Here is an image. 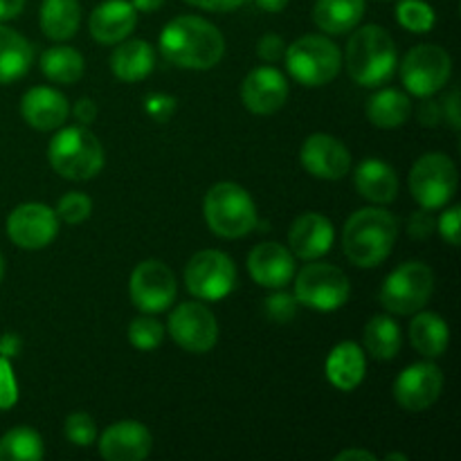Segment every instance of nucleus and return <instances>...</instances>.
I'll return each mask as SVG.
<instances>
[{
  "label": "nucleus",
  "mask_w": 461,
  "mask_h": 461,
  "mask_svg": "<svg viewBox=\"0 0 461 461\" xmlns=\"http://www.w3.org/2000/svg\"><path fill=\"white\" fill-rule=\"evenodd\" d=\"M131 5L135 7V12H144V14H151L156 9H160L165 5V0H131Z\"/></svg>",
  "instance_id": "obj_52"
},
{
  "label": "nucleus",
  "mask_w": 461,
  "mask_h": 461,
  "mask_svg": "<svg viewBox=\"0 0 461 461\" xmlns=\"http://www.w3.org/2000/svg\"><path fill=\"white\" fill-rule=\"evenodd\" d=\"M54 212H57L59 221H63V223L79 225L93 214V201L81 192H68L66 196L59 198V205Z\"/></svg>",
  "instance_id": "obj_36"
},
{
  "label": "nucleus",
  "mask_w": 461,
  "mask_h": 461,
  "mask_svg": "<svg viewBox=\"0 0 461 461\" xmlns=\"http://www.w3.org/2000/svg\"><path fill=\"white\" fill-rule=\"evenodd\" d=\"M385 461H408V455L403 453H387Z\"/></svg>",
  "instance_id": "obj_53"
},
{
  "label": "nucleus",
  "mask_w": 461,
  "mask_h": 461,
  "mask_svg": "<svg viewBox=\"0 0 461 461\" xmlns=\"http://www.w3.org/2000/svg\"><path fill=\"white\" fill-rule=\"evenodd\" d=\"M43 455V439L34 428L18 426L0 437V461H39Z\"/></svg>",
  "instance_id": "obj_33"
},
{
  "label": "nucleus",
  "mask_w": 461,
  "mask_h": 461,
  "mask_svg": "<svg viewBox=\"0 0 461 461\" xmlns=\"http://www.w3.org/2000/svg\"><path fill=\"white\" fill-rule=\"evenodd\" d=\"M205 223L216 237L241 239L257 228V205L237 183H216L203 201Z\"/></svg>",
  "instance_id": "obj_5"
},
{
  "label": "nucleus",
  "mask_w": 461,
  "mask_h": 461,
  "mask_svg": "<svg viewBox=\"0 0 461 461\" xmlns=\"http://www.w3.org/2000/svg\"><path fill=\"white\" fill-rule=\"evenodd\" d=\"M297 304L313 311H336L349 302V277L338 266L309 264L295 275Z\"/></svg>",
  "instance_id": "obj_9"
},
{
  "label": "nucleus",
  "mask_w": 461,
  "mask_h": 461,
  "mask_svg": "<svg viewBox=\"0 0 461 461\" xmlns=\"http://www.w3.org/2000/svg\"><path fill=\"white\" fill-rule=\"evenodd\" d=\"M300 160L302 167L320 180H340L351 169L349 149L329 133L309 135L302 144Z\"/></svg>",
  "instance_id": "obj_16"
},
{
  "label": "nucleus",
  "mask_w": 461,
  "mask_h": 461,
  "mask_svg": "<svg viewBox=\"0 0 461 461\" xmlns=\"http://www.w3.org/2000/svg\"><path fill=\"white\" fill-rule=\"evenodd\" d=\"M365 349L372 358L376 360H392L396 358V354L401 351V345H403V333H401V327L396 324L394 318L385 313H378L365 324L363 331Z\"/></svg>",
  "instance_id": "obj_31"
},
{
  "label": "nucleus",
  "mask_w": 461,
  "mask_h": 461,
  "mask_svg": "<svg viewBox=\"0 0 461 461\" xmlns=\"http://www.w3.org/2000/svg\"><path fill=\"white\" fill-rule=\"evenodd\" d=\"M192 7L205 9V12H216V14H225V12H234V9L241 7L246 0H185Z\"/></svg>",
  "instance_id": "obj_46"
},
{
  "label": "nucleus",
  "mask_w": 461,
  "mask_h": 461,
  "mask_svg": "<svg viewBox=\"0 0 461 461\" xmlns=\"http://www.w3.org/2000/svg\"><path fill=\"white\" fill-rule=\"evenodd\" d=\"M255 3L261 12L268 14H279L288 7V0H255Z\"/></svg>",
  "instance_id": "obj_51"
},
{
  "label": "nucleus",
  "mask_w": 461,
  "mask_h": 461,
  "mask_svg": "<svg viewBox=\"0 0 461 461\" xmlns=\"http://www.w3.org/2000/svg\"><path fill=\"white\" fill-rule=\"evenodd\" d=\"M376 461V455L369 453V450H360V448H349L342 450L340 455H336V461Z\"/></svg>",
  "instance_id": "obj_50"
},
{
  "label": "nucleus",
  "mask_w": 461,
  "mask_h": 461,
  "mask_svg": "<svg viewBox=\"0 0 461 461\" xmlns=\"http://www.w3.org/2000/svg\"><path fill=\"white\" fill-rule=\"evenodd\" d=\"M153 66H156V52L153 45L144 39H124L111 54L113 75L126 84L147 79L153 72Z\"/></svg>",
  "instance_id": "obj_25"
},
{
  "label": "nucleus",
  "mask_w": 461,
  "mask_h": 461,
  "mask_svg": "<svg viewBox=\"0 0 461 461\" xmlns=\"http://www.w3.org/2000/svg\"><path fill=\"white\" fill-rule=\"evenodd\" d=\"M41 32L52 41H70L81 25L79 0H43Z\"/></svg>",
  "instance_id": "obj_29"
},
{
  "label": "nucleus",
  "mask_w": 461,
  "mask_h": 461,
  "mask_svg": "<svg viewBox=\"0 0 461 461\" xmlns=\"http://www.w3.org/2000/svg\"><path fill=\"white\" fill-rule=\"evenodd\" d=\"M288 99V81L277 68L259 66L241 84V102L255 115H273Z\"/></svg>",
  "instance_id": "obj_17"
},
{
  "label": "nucleus",
  "mask_w": 461,
  "mask_h": 461,
  "mask_svg": "<svg viewBox=\"0 0 461 461\" xmlns=\"http://www.w3.org/2000/svg\"><path fill=\"white\" fill-rule=\"evenodd\" d=\"M288 246L295 257L304 261H318L333 246V223L318 212L297 216L288 232Z\"/></svg>",
  "instance_id": "obj_20"
},
{
  "label": "nucleus",
  "mask_w": 461,
  "mask_h": 461,
  "mask_svg": "<svg viewBox=\"0 0 461 461\" xmlns=\"http://www.w3.org/2000/svg\"><path fill=\"white\" fill-rule=\"evenodd\" d=\"M129 293L133 306L142 313H162L174 304L178 284L174 270L165 261L147 259L131 273Z\"/></svg>",
  "instance_id": "obj_12"
},
{
  "label": "nucleus",
  "mask_w": 461,
  "mask_h": 461,
  "mask_svg": "<svg viewBox=\"0 0 461 461\" xmlns=\"http://www.w3.org/2000/svg\"><path fill=\"white\" fill-rule=\"evenodd\" d=\"M444 120L448 122L450 129L459 131L461 129V113H459V88H453L448 95H446L444 104Z\"/></svg>",
  "instance_id": "obj_45"
},
{
  "label": "nucleus",
  "mask_w": 461,
  "mask_h": 461,
  "mask_svg": "<svg viewBox=\"0 0 461 461\" xmlns=\"http://www.w3.org/2000/svg\"><path fill=\"white\" fill-rule=\"evenodd\" d=\"M408 232L412 239H419V241H423V239H430L432 234L437 232V221L435 216L430 214V210H417L412 216H410L408 221Z\"/></svg>",
  "instance_id": "obj_42"
},
{
  "label": "nucleus",
  "mask_w": 461,
  "mask_h": 461,
  "mask_svg": "<svg viewBox=\"0 0 461 461\" xmlns=\"http://www.w3.org/2000/svg\"><path fill=\"white\" fill-rule=\"evenodd\" d=\"M162 340H165V327L156 318H151V313L140 315L129 324V342L135 349L151 351L160 347Z\"/></svg>",
  "instance_id": "obj_35"
},
{
  "label": "nucleus",
  "mask_w": 461,
  "mask_h": 461,
  "mask_svg": "<svg viewBox=\"0 0 461 461\" xmlns=\"http://www.w3.org/2000/svg\"><path fill=\"white\" fill-rule=\"evenodd\" d=\"M284 52H286V43L277 34H264L257 43V54L266 63H277L284 57Z\"/></svg>",
  "instance_id": "obj_43"
},
{
  "label": "nucleus",
  "mask_w": 461,
  "mask_h": 461,
  "mask_svg": "<svg viewBox=\"0 0 461 461\" xmlns=\"http://www.w3.org/2000/svg\"><path fill=\"white\" fill-rule=\"evenodd\" d=\"M396 45L381 25H365L351 34L345 52V66L351 79L363 88H378L394 77Z\"/></svg>",
  "instance_id": "obj_3"
},
{
  "label": "nucleus",
  "mask_w": 461,
  "mask_h": 461,
  "mask_svg": "<svg viewBox=\"0 0 461 461\" xmlns=\"http://www.w3.org/2000/svg\"><path fill=\"white\" fill-rule=\"evenodd\" d=\"M435 291V273L423 261H405L383 282L378 300L394 315H412L430 302Z\"/></svg>",
  "instance_id": "obj_7"
},
{
  "label": "nucleus",
  "mask_w": 461,
  "mask_h": 461,
  "mask_svg": "<svg viewBox=\"0 0 461 461\" xmlns=\"http://www.w3.org/2000/svg\"><path fill=\"white\" fill-rule=\"evenodd\" d=\"M248 270L255 284L277 291L295 277V255L282 243H259L248 257Z\"/></svg>",
  "instance_id": "obj_19"
},
{
  "label": "nucleus",
  "mask_w": 461,
  "mask_h": 461,
  "mask_svg": "<svg viewBox=\"0 0 461 461\" xmlns=\"http://www.w3.org/2000/svg\"><path fill=\"white\" fill-rule=\"evenodd\" d=\"M167 333L180 349L189 354H205L219 340V322L201 302H183L169 315Z\"/></svg>",
  "instance_id": "obj_13"
},
{
  "label": "nucleus",
  "mask_w": 461,
  "mask_h": 461,
  "mask_svg": "<svg viewBox=\"0 0 461 461\" xmlns=\"http://www.w3.org/2000/svg\"><path fill=\"white\" fill-rule=\"evenodd\" d=\"M59 216L43 203H23L7 216V234L23 250H43L57 239Z\"/></svg>",
  "instance_id": "obj_14"
},
{
  "label": "nucleus",
  "mask_w": 461,
  "mask_h": 461,
  "mask_svg": "<svg viewBox=\"0 0 461 461\" xmlns=\"http://www.w3.org/2000/svg\"><path fill=\"white\" fill-rule=\"evenodd\" d=\"M396 21L412 34H428L435 27L437 14L426 0H401L396 5Z\"/></svg>",
  "instance_id": "obj_34"
},
{
  "label": "nucleus",
  "mask_w": 461,
  "mask_h": 461,
  "mask_svg": "<svg viewBox=\"0 0 461 461\" xmlns=\"http://www.w3.org/2000/svg\"><path fill=\"white\" fill-rule=\"evenodd\" d=\"M399 219L381 207H365L347 219L342 230V250L358 268H376L394 250Z\"/></svg>",
  "instance_id": "obj_2"
},
{
  "label": "nucleus",
  "mask_w": 461,
  "mask_h": 461,
  "mask_svg": "<svg viewBox=\"0 0 461 461\" xmlns=\"http://www.w3.org/2000/svg\"><path fill=\"white\" fill-rule=\"evenodd\" d=\"M158 48L174 66L185 70H210L223 59L225 39L214 23L187 14L167 23Z\"/></svg>",
  "instance_id": "obj_1"
},
{
  "label": "nucleus",
  "mask_w": 461,
  "mask_h": 461,
  "mask_svg": "<svg viewBox=\"0 0 461 461\" xmlns=\"http://www.w3.org/2000/svg\"><path fill=\"white\" fill-rule=\"evenodd\" d=\"M144 111H147L149 117H153L156 122H167L176 113V99L171 95H149L144 99Z\"/></svg>",
  "instance_id": "obj_41"
},
{
  "label": "nucleus",
  "mask_w": 461,
  "mask_h": 461,
  "mask_svg": "<svg viewBox=\"0 0 461 461\" xmlns=\"http://www.w3.org/2000/svg\"><path fill=\"white\" fill-rule=\"evenodd\" d=\"M457 167L446 153L432 151L419 158L410 171V192L423 210H441L457 192Z\"/></svg>",
  "instance_id": "obj_8"
},
{
  "label": "nucleus",
  "mask_w": 461,
  "mask_h": 461,
  "mask_svg": "<svg viewBox=\"0 0 461 461\" xmlns=\"http://www.w3.org/2000/svg\"><path fill=\"white\" fill-rule=\"evenodd\" d=\"M354 185L356 192L365 201L376 203V205L392 203L399 194V176H396L394 167L387 165L385 160H378V158H367L356 167Z\"/></svg>",
  "instance_id": "obj_23"
},
{
  "label": "nucleus",
  "mask_w": 461,
  "mask_h": 461,
  "mask_svg": "<svg viewBox=\"0 0 461 461\" xmlns=\"http://www.w3.org/2000/svg\"><path fill=\"white\" fill-rule=\"evenodd\" d=\"M453 61L450 54L439 45H417L410 50L401 63V81L414 97H432L450 79Z\"/></svg>",
  "instance_id": "obj_11"
},
{
  "label": "nucleus",
  "mask_w": 461,
  "mask_h": 461,
  "mask_svg": "<svg viewBox=\"0 0 461 461\" xmlns=\"http://www.w3.org/2000/svg\"><path fill=\"white\" fill-rule=\"evenodd\" d=\"M284 59L293 79L306 88L331 84L342 68V54L338 45L320 34H304L293 41L284 52Z\"/></svg>",
  "instance_id": "obj_6"
},
{
  "label": "nucleus",
  "mask_w": 461,
  "mask_h": 461,
  "mask_svg": "<svg viewBox=\"0 0 461 461\" xmlns=\"http://www.w3.org/2000/svg\"><path fill=\"white\" fill-rule=\"evenodd\" d=\"M135 25H138V12L131 0H104L88 18L90 34L104 45H117L129 39Z\"/></svg>",
  "instance_id": "obj_21"
},
{
  "label": "nucleus",
  "mask_w": 461,
  "mask_h": 461,
  "mask_svg": "<svg viewBox=\"0 0 461 461\" xmlns=\"http://www.w3.org/2000/svg\"><path fill=\"white\" fill-rule=\"evenodd\" d=\"M5 277V259H3V252H0V282Z\"/></svg>",
  "instance_id": "obj_54"
},
{
  "label": "nucleus",
  "mask_w": 461,
  "mask_h": 461,
  "mask_svg": "<svg viewBox=\"0 0 461 461\" xmlns=\"http://www.w3.org/2000/svg\"><path fill=\"white\" fill-rule=\"evenodd\" d=\"M185 286L196 300L221 302L237 286V266L225 252L201 250L185 268Z\"/></svg>",
  "instance_id": "obj_10"
},
{
  "label": "nucleus",
  "mask_w": 461,
  "mask_h": 461,
  "mask_svg": "<svg viewBox=\"0 0 461 461\" xmlns=\"http://www.w3.org/2000/svg\"><path fill=\"white\" fill-rule=\"evenodd\" d=\"M153 437L140 421H117L102 432L99 455L106 461H142L151 455Z\"/></svg>",
  "instance_id": "obj_18"
},
{
  "label": "nucleus",
  "mask_w": 461,
  "mask_h": 461,
  "mask_svg": "<svg viewBox=\"0 0 461 461\" xmlns=\"http://www.w3.org/2000/svg\"><path fill=\"white\" fill-rule=\"evenodd\" d=\"M63 432H66L68 441L79 446V448H88V446H93L97 441V423L86 412H72L66 419Z\"/></svg>",
  "instance_id": "obj_37"
},
{
  "label": "nucleus",
  "mask_w": 461,
  "mask_h": 461,
  "mask_svg": "<svg viewBox=\"0 0 461 461\" xmlns=\"http://www.w3.org/2000/svg\"><path fill=\"white\" fill-rule=\"evenodd\" d=\"M72 113H75V120L79 122V124L90 126L97 120V104L90 97H81L79 102L75 104V108H72Z\"/></svg>",
  "instance_id": "obj_47"
},
{
  "label": "nucleus",
  "mask_w": 461,
  "mask_h": 461,
  "mask_svg": "<svg viewBox=\"0 0 461 461\" xmlns=\"http://www.w3.org/2000/svg\"><path fill=\"white\" fill-rule=\"evenodd\" d=\"M23 7H25V0H0V23L21 16Z\"/></svg>",
  "instance_id": "obj_49"
},
{
  "label": "nucleus",
  "mask_w": 461,
  "mask_h": 461,
  "mask_svg": "<svg viewBox=\"0 0 461 461\" xmlns=\"http://www.w3.org/2000/svg\"><path fill=\"white\" fill-rule=\"evenodd\" d=\"M34 61V48L16 30L0 25V84H12L27 75Z\"/></svg>",
  "instance_id": "obj_28"
},
{
  "label": "nucleus",
  "mask_w": 461,
  "mask_h": 461,
  "mask_svg": "<svg viewBox=\"0 0 461 461\" xmlns=\"http://www.w3.org/2000/svg\"><path fill=\"white\" fill-rule=\"evenodd\" d=\"M410 342L423 358H441L448 349L450 329L439 313L421 309L410 322Z\"/></svg>",
  "instance_id": "obj_26"
},
{
  "label": "nucleus",
  "mask_w": 461,
  "mask_h": 461,
  "mask_svg": "<svg viewBox=\"0 0 461 461\" xmlns=\"http://www.w3.org/2000/svg\"><path fill=\"white\" fill-rule=\"evenodd\" d=\"M412 104L405 93L396 88H383L367 99V120L378 129H399L408 122Z\"/></svg>",
  "instance_id": "obj_30"
},
{
  "label": "nucleus",
  "mask_w": 461,
  "mask_h": 461,
  "mask_svg": "<svg viewBox=\"0 0 461 461\" xmlns=\"http://www.w3.org/2000/svg\"><path fill=\"white\" fill-rule=\"evenodd\" d=\"M437 232L444 237V241L448 243V246L453 248L459 246L461 241V207L459 205L448 207V210L439 216V221H437Z\"/></svg>",
  "instance_id": "obj_40"
},
{
  "label": "nucleus",
  "mask_w": 461,
  "mask_h": 461,
  "mask_svg": "<svg viewBox=\"0 0 461 461\" xmlns=\"http://www.w3.org/2000/svg\"><path fill=\"white\" fill-rule=\"evenodd\" d=\"M295 311H297L295 295L282 291V288H277V293H273V295L266 300V315H268L273 322H279V324L291 322V320L295 318Z\"/></svg>",
  "instance_id": "obj_38"
},
{
  "label": "nucleus",
  "mask_w": 461,
  "mask_h": 461,
  "mask_svg": "<svg viewBox=\"0 0 461 461\" xmlns=\"http://www.w3.org/2000/svg\"><path fill=\"white\" fill-rule=\"evenodd\" d=\"M421 99L423 102L419 104V111H417L419 124L428 126V129H435V126H439L441 120H444V108H441V104L437 102V99L432 97H421Z\"/></svg>",
  "instance_id": "obj_44"
},
{
  "label": "nucleus",
  "mask_w": 461,
  "mask_h": 461,
  "mask_svg": "<svg viewBox=\"0 0 461 461\" xmlns=\"http://www.w3.org/2000/svg\"><path fill=\"white\" fill-rule=\"evenodd\" d=\"M18 401V383L9 358L0 356V410L14 408Z\"/></svg>",
  "instance_id": "obj_39"
},
{
  "label": "nucleus",
  "mask_w": 461,
  "mask_h": 461,
  "mask_svg": "<svg viewBox=\"0 0 461 461\" xmlns=\"http://www.w3.org/2000/svg\"><path fill=\"white\" fill-rule=\"evenodd\" d=\"M48 160L61 178L81 183L104 169L106 156L97 135L88 126L77 124L66 126L50 140Z\"/></svg>",
  "instance_id": "obj_4"
},
{
  "label": "nucleus",
  "mask_w": 461,
  "mask_h": 461,
  "mask_svg": "<svg viewBox=\"0 0 461 461\" xmlns=\"http://www.w3.org/2000/svg\"><path fill=\"white\" fill-rule=\"evenodd\" d=\"M365 16V0H315L313 23L324 34H347Z\"/></svg>",
  "instance_id": "obj_27"
},
{
  "label": "nucleus",
  "mask_w": 461,
  "mask_h": 461,
  "mask_svg": "<svg viewBox=\"0 0 461 461\" xmlns=\"http://www.w3.org/2000/svg\"><path fill=\"white\" fill-rule=\"evenodd\" d=\"M381 3H387V0H381Z\"/></svg>",
  "instance_id": "obj_55"
},
{
  "label": "nucleus",
  "mask_w": 461,
  "mask_h": 461,
  "mask_svg": "<svg viewBox=\"0 0 461 461\" xmlns=\"http://www.w3.org/2000/svg\"><path fill=\"white\" fill-rule=\"evenodd\" d=\"M21 347L23 342L16 333H5V336L0 338V356H3V358H14V356H18Z\"/></svg>",
  "instance_id": "obj_48"
},
{
  "label": "nucleus",
  "mask_w": 461,
  "mask_h": 461,
  "mask_svg": "<svg viewBox=\"0 0 461 461\" xmlns=\"http://www.w3.org/2000/svg\"><path fill=\"white\" fill-rule=\"evenodd\" d=\"M21 115L32 129L54 131L66 124L70 115L66 95L48 86H34L21 99Z\"/></svg>",
  "instance_id": "obj_22"
},
{
  "label": "nucleus",
  "mask_w": 461,
  "mask_h": 461,
  "mask_svg": "<svg viewBox=\"0 0 461 461\" xmlns=\"http://www.w3.org/2000/svg\"><path fill=\"white\" fill-rule=\"evenodd\" d=\"M444 392V372L430 360L410 365L394 383V399L408 412H426Z\"/></svg>",
  "instance_id": "obj_15"
},
{
  "label": "nucleus",
  "mask_w": 461,
  "mask_h": 461,
  "mask_svg": "<svg viewBox=\"0 0 461 461\" xmlns=\"http://www.w3.org/2000/svg\"><path fill=\"white\" fill-rule=\"evenodd\" d=\"M324 369H327L329 383L336 390L354 392L363 383L365 372H367V358L356 342L345 340L333 347Z\"/></svg>",
  "instance_id": "obj_24"
},
{
  "label": "nucleus",
  "mask_w": 461,
  "mask_h": 461,
  "mask_svg": "<svg viewBox=\"0 0 461 461\" xmlns=\"http://www.w3.org/2000/svg\"><path fill=\"white\" fill-rule=\"evenodd\" d=\"M86 61L79 50L68 45H54L41 54V72L54 84H77L84 77Z\"/></svg>",
  "instance_id": "obj_32"
}]
</instances>
